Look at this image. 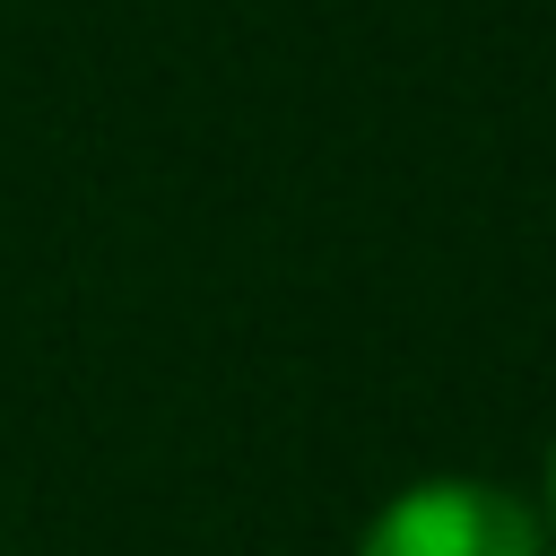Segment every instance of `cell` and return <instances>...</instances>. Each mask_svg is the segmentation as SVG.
<instances>
[{
    "label": "cell",
    "instance_id": "1",
    "mask_svg": "<svg viewBox=\"0 0 556 556\" xmlns=\"http://www.w3.org/2000/svg\"><path fill=\"white\" fill-rule=\"evenodd\" d=\"M356 556H547V547L521 495L478 478H426L374 513Z\"/></svg>",
    "mask_w": 556,
    "mask_h": 556
}]
</instances>
